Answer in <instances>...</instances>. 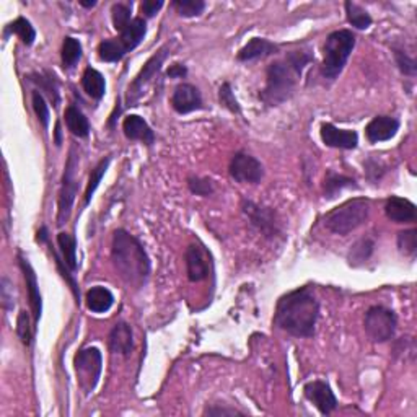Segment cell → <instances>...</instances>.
Here are the masks:
<instances>
[{"instance_id":"obj_1","label":"cell","mask_w":417,"mask_h":417,"mask_svg":"<svg viewBox=\"0 0 417 417\" xmlns=\"http://www.w3.org/2000/svg\"><path fill=\"white\" fill-rule=\"evenodd\" d=\"M320 318V303L310 287L292 290L280 297L275 308L274 323L295 338L315 336Z\"/></svg>"},{"instance_id":"obj_17","label":"cell","mask_w":417,"mask_h":417,"mask_svg":"<svg viewBox=\"0 0 417 417\" xmlns=\"http://www.w3.org/2000/svg\"><path fill=\"white\" fill-rule=\"evenodd\" d=\"M108 346L113 353L117 356L129 357L134 351V338H133V329L128 323L121 321L116 323L115 328L111 329L110 338H108Z\"/></svg>"},{"instance_id":"obj_32","label":"cell","mask_w":417,"mask_h":417,"mask_svg":"<svg viewBox=\"0 0 417 417\" xmlns=\"http://www.w3.org/2000/svg\"><path fill=\"white\" fill-rule=\"evenodd\" d=\"M8 30H10L12 33H15L18 38L23 41V44H26V46H31V44L35 43L36 31L33 28V25H31L26 18H23V17L17 18L15 21H12V23L8 25Z\"/></svg>"},{"instance_id":"obj_34","label":"cell","mask_w":417,"mask_h":417,"mask_svg":"<svg viewBox=\"0 0 417 417\" xmlns=\"http://www.w3.org/2000/svg\"><path fill=\"white\" fill-rule=\"evenodd\" d=\"M171 6H173V8H176V12L184 18L201 15L204 8H206V3H204L202 0H175Z\"/></svg>"},{"instance_id":"obj_3","label":"cell","mask_w":417,"mask_h":417,"mask_svg":"<svg viewBox=\"0 0 417 417\" xmlns=\"http://www.w3.org/2000/svg\"><path fill=\"white\" fill-rule=\"evenodd\" d=\"M311 61L313 57L307 51H290L284 61L273 62L266 72V87L261 93L262 101L269 106L287 101L295 90L303 69Z\"/></svg>"},{"instance_id":"obj_44","label":"cell","mask_w":417,"mask_h":417,"mask_svg":"<svg viewBox=\"0 0 417 417\" xmlns=\"http://www.w3.org/2000/svg\"><path fill=\"white\" fill-rule=\"evenodd\" d=\"M8 285H10V282H8V279L7 278H3L2 279V300H3V307L7 308V310H12L13 307H15V302H13V295L10 297L7 293V290H8Z\"/></svg>"},{"instance_id":"obj_7","label":"cell","mask_w":417,"mask_h":417,"mask_svg":"<svg viewBox=\"0 0 417 417\" xmlns=\"http://www.w3.org/2000/svg\"><path fill=\"white\" fill-rule=\"evenodd\" d=\"M75 371L79 383L85 393H92L99 382L103 370V357L99 349L87 347L75 356Z\"/></svg>"},{"instance_id":"obj_21","label":"cell","mask_w":417,"mask_h":417,"mask_svg":"<svg viewBox=\"0 0 417 417\" xmlns=\"http://www.w3.org/2000/svg\"><path fill=\"white\" fill-rule=\"evenodd\" d=\"M279 52L278 44L271 43L264 38H253L246 46H243L238 52V61L248 62V61H256V59H264L267 56H273V54Z\"/></svg>"},{"instance_id":"obj_13","label":"cell","mask_w":417,"mask_h":417,"mask_svg":"<svg viewBox=\"0 0 417 417\" xmlns=\"http://www.w3.org/2000/svg\"><path fill=\"white\" fill-rule=\"evenodd\" d=\"M171 106L178 115H188V113L202 110V95L194 85L181 84L171 95Z\"/></svg>"},{"instance_id":"obj_45","label":"cell","mask_w":417,"mask_h":417,"mask_svg":"<svg viewBox=\"0 0 417 417\" xmlns=\"http://www.w3.org/2000/svg\"><path fill=\"white\" fill-rule=\"evenodd\" d=\"M188 74V69H186L184 64H173L166 72V75L170 77V79H183Z\"/></svg>"},{"instance_id":"obj_31","label":"cell","mask_w":417,"mask_h":417,"mask_svg":"<svg viewBox=\"0 0 417 417\" xmlns=\"http://www.w3.org/2000/svg\"><path fill=\"white\" fill-rule=\"evenodd\" d=\"M81 59V44L79 39L67 36L64 39V46H62V64L64 69H74Z\"/></svg>"},{"instance_id":"obj_35","label":"cell","mask_w":417,"mask_h":417,"mask_svg":"<svg viewBox=\"0 0 417 417\" xmlns=\"http://www.w3.org/2000/svg\"><path fill=\"white\" fill-rule=\"evenodd\" d=\"M17 334L18 338L21 339V342L25 346H31V341H33V326H31V320H30V313L21 310L18 313L17 318Z\"/></svg>"},{"instance_id":"obj_41","label":"cell","mask_w":417,"mask_h":417,"mask_svg":"<svg viewBox=\"0 0 417 417\" xmlns=\"http://www.w3.org/2000/svg\"><path fill=\"white\" fill-rule=\"evenodd\" d=\"M188 186L191 189V193L197 194V196H211L214 193V186H212L211 180L206 178H189L188 180Z\"/></svg>"},{"instance_id":"obj_33","label":"cell","mask_w":417,"mask_h":417,"mask_svg":"<svg viewBox=\"0 0 417 417\" xmlns=\"http://www.w3.org/2000/svg\"><path fill=\"white\" fill-rule=\"evenodd\" d=\"M398 248L403 255L407 258H414L417 253V232L416 229L405 230L398 233Z\"/></svg>"},{"instance_id":"obj_24","label":"cell","mask_w":417,"mask_h":417,"mask_svg":"<svg viewBox=\"0 0 417 417\" xmlns=\"http://www.w3.org/2000/svg\"><path fill=\"white\" fill-rule=\"evenodd\" d=\"M81 87H84L85 93L93 99H101L104 93H106V81H104V77L99 74L97 69H92V67H87L84 75H81Z\"/></svg>"},{"instance_id":"obj_14","label":"cell","mask_w":417,"mask_h":417,"mask_svg":"<svg viewBox=\"0 0 417 417\" xmlns=\"http://www.w3.org/2000/svg\"><path fill=\"white\" fill-rule=\"evenodd\" d=\"M321 140L324 145L334 148H342V151H352L359 144V135L356 130L347 129H338L333 124H323L321 126Z\"/></svg>"},{"instance_id":"obj_18","label":"cell","mask_w":417,"mask_h":417,"mask_svg":"<svg viewBox=\"0 0 417 417\" xmlns=\"http://www.w3.org/2000/svg\"><path fill=\"white\" fill-rule=\"evenodd\" d=\"M18 261H20V267H21V271H23V275H25V282H26V289H28L30 305H31V311H33L35 323H38L41 318V313H43V300H41L38 278H36L33 267H31L28 260H25V258L20 255L18 256Z\"/></svg>"},{"instance_id":"obj_30","label":"cell","mask_w":417,"mask_h":417,"mask_svg":"<svg viewBox=\"0 0 417 417\" xmlns=\"http://www.w3.org/2000/svg\"><path fill=\"white\" fill-rule=\"evenodd\" d=\"M110 163H111V157L103 158V160L99 162L98 165L95 166V168L92 170V173H90V180H88L87 189H85V197H84L85 206H87V204L90 201H92L93 194H95V191H97V188L99 186V183H101L103 176H104V173H106V170H108V166H110Z\"/></svg>"},{"instance_id":"obj_15","label":"cell","mask_w":417,"mask_h":417,"mask_svg":"<svg viewBox=\"0 0 417 417\" xmlns=\"http://www.w3.org/2000/svg\"><path fill=\"white\" fill-rule=\"evenodd\" d=\"M400 130V121L391 116H377L374 117L365 128V135L369 142L377 144L393 139Z\"/></svg>"},{"instance_id":"obj_16","label":"cell","mask_w":417,"mask_h":417,"mask_svg":"<svg viewBox=\"0 0 417 417\" xmlns=\"http://www.w3.org/2000/svg\"><path fill=\"white\" fill-rule=\"evenodd\" d=\"M186 261V273H188V279L191 282H201L208 275V262L206 258V253L197 244H189L188 249L184 253Z\"/></svg>"},{"instance_id":"obj_23","label":"cell","mask_w":417,"mask_h":417,"mask_svg":"<svg viewBox=\"0 0 417 417\" xmlns=\"http://www.w3.org/2000/svg\"><path fill=\"white\" fill-rule=\"evenodd\" d=\"M85 303H87V308L90 311L106 313L113 307V303H115V297H113V293L106 287L97 285V287H92L87 292Z\"/></svg>"},{"instance_id":"obj_10","label":"cell","mask_w":417,"mask_h":417,"mask_svg":"<svg viewBox=\"0 0 417 417\" xmlns=\"http://www.w3.org/2000/svg\"><path fill=\"white\" fill-rule=\"evenodd\" d=\"M230 176L238 183H260L264 176V166L258 158L248 155L244 152L235 153L229 166Z\"/></svg>"},{"instance_id":"obj_43","label":"cell","mask_w":417,"mask_h":417,"mask_svg":"<svg viewBox=\"0 0 417 417\" xmlns=\"http://www.w3.org/2000/svg\"><path fill=\"white\" fill-rule=\"evenodd\" d=\"M243 412L237 409H226V407H207L204 416H242Z\"/></svg>"},{"instance_id":"obj_46","label":"cell","mask_w":417,"mask_h":417,"mask_svg":"<svg viewBox=\"0 0 417 417\" xmlns=\"http://www.w3.org/2000/svg\"><path fill=\"white\" fill-rule=\"evenodd\" d=\"M56 144L61 145V122L56 124Z\"/></svg>"},{"instance_id":"obj_22","label":"cell","mask_w":417,"mask_h":417,"mask_svg":"<svg viewBox=\"0 0 417 417\" xmlns=\"http://www.w3.org/2000/svg\"><path fill=\"white\" fill-rule=\"evenodd\" d=\"M145 35H147V23H145L142 17H135L133 18V21L126 26V30L121 31V36L117 39L121 41L126 52H130L142 43Z\"/></svg>"},{"instance_id":"obj_29","label":"cell","mask_w":417,"mask_h":417,"mask_svg":"<svg viewBox=\"0 0 417 417\" xmlns=\"http://www.w3.org/2000/svg\"><path fill=\"white\" fill-rule=\"evenodd\" d=\"M344 8H346L347 21L352 26H356L357 30L370 28L371 17H370V13L365 10V8H362L360 6H357V3H353V2H346L344 3Z\"/></svg>"},{"instance_id":"obj_20","label":"cell","mask_w":417,"mask_h":417,"mask_svg":"<svg viewBox=\"0 0 417 417\" xmlns=\"http://www.w3.org/2000/svg\"><path fill=\"white\" fill-rule=\"evenodd\" d=\"M122 130L129 140H140L145 145H152L155 142V134L151 126L145 122L144 117L137 115H129L122 122Z\"/></svg>"},{"instance_id":"obj_42","label":"cell","mask_w":417,"mask_h":417,"mask_svg":"<svg viewBox=\"0 0 417 417\" xmlns=\"http://www.w3.org/2000/svg\"><path fill=\"white\" fill-rule=\"evenodd\" d=\"M162 7H163L162 0H145V2L140 3V12H142L147 18H152L157 15Z\"/></svg>"},{"instance_id":"obj_47","label":"cell","mask_w":417,"mask_h":417,"mask_svg":"<svg viewBox=\"0 0 417 417\" xmlns=\"http://www.w3.org/2000/svg\"><path fill=\"white\" fill-rule=\"evenodd\" d=\"M80 6L85 7V8H92V7L97 6V2H95V0H92V2H84V0H81Z\"/></svg>"},{"instance_id":"obj_25","label":"cell","mask_w":417,"mask_h":417,"mask_svg":"<svg viewBox=\"0 0 417 417\" xmlns=\"http://www.w3.org/2000/svg\"><path fill=\"white\" fill-rule=\"evenodd\" d=\"M66 124L67 128L75 137H88L90 134V122L87 119V116L81 113L79 108L75 106H69L66 110Z\"/></svg>"},{"instance_id":"obj_26","label":"cell","mask_w":417,"mask_h":417,"mask_svg":"<svg viewBox=\"0 0 417 417\" xmlns=\"http://www.w3.org/2000/svg\"><path fill=\"white\" fill-rule=\"evenodd\" d=\"M344 188H357L356 180L351 178V176L334 173V171H328V173H326L323 184L326 199H334L338 196V193H341Z\"/></svg>"},{"instance_id":"obj_6","label":"cell","mask_w":417,"mask_h":417,"mask_svg":"<svg viewBox=\"0 0 417 417\" xmlns=\"http://www.w3.org/2000/svg\"><path fill=\"white\" fill-rule=\"evenodd\" d=\"M364 326L367 334L374 342H388L394 338L398 326L396 313L385 307H371L365 313Z\"/></svg>"},{"instance_id":"obj_4","label":"cell","mask_w":417,"mask_h":417,"mask_svg":"<svg viewBox=\"0 0 417 417\" xmlns=\"http://www.w3.org/2000/svg\"><path fill=\"white\" fill-rule=\"evenodd\" d=\"M353 48H356V35L352 31L338 30L328 36L323 46V64H321V74L324 79H338Z\"/></svg>"},{"instance_id":"obj_39","label":"cell","mask_w":417,"mask_h":417,"mask_svg":"<svg viewBox=\"0 0 417 417\" xmlns=\"http://www.w3.org/2000/svg\"><path fill=\"white\" fill-rule=\"evenodd\" d=\"M394 59H396V64L400 67V70L405 75L414 77L417 72V64L416 61L411 56H407L406 52L400 51V49H394Z\"/></svg>"},{"instance_id":"obj_28","label":"cell","mask_w":417,"mask_h":417,"mask_svg":"<svg viewBox=\"0 0 417 417\" xmlns=\"http://www.w3.org/2000/svg\"><path fill=\"white\" fill-rule=\"evenodd\" d=\"M126 54L128 52L117 38L104 39L98 46V57L103 62H119Z\"/></svg>"},{"instance_id":"obj_40","label":"cell","mask_w":417,"mask_h":417,"mask_svg":"<svg viewBox=\"0 0 417 417\" xmlns=\"http://www.w3.org/2000/svg\"><path fill=\"white\" fill-rule=\"evenodd\" d=\"M219 99H220V103L226 108V110H230L232 113H237V115L240 111H242V110H240V104L237 101V98H235L230 84L222 85L220 90H219Z\"/></svg>"},{"instance_id":"obj_11","label":"cell","mask_w":417,"mask_h":417,"mask_svg":"<svg viewBox=\"0 0 417 417\" xmlns=\"http://www.w3.org/2000/svg\"><path fill=\"white\" fill-rule=\"evenodd\" d=\"M303 393H305L307 400L323 416H329L338 407V398L334 396L333 389H331L328 383L321 382V380L307 383Z\"/></svg>"},{"instance_id":"obj_19","label":"cell","mask_w":417,"mask_h":417,"mask_svg":"<svg viewBox=\"0 0 417 417\" xmlns=\"http://www.w3.org/2000/svg\"><path fill=\"white\" fill-rule=\"evenodd\" d=\"M385 214L394 224H409L416 220V206L403 197H389L385 204Z\"/></svg>"},{"instance_id":"obj_2","label":"cell","mask_w":417,"mask_h":417,"mask_svg":"<svg viewBox=\"0 0 417 417\" xmlns=\"http://www.w3.org/2000/svg\"><path fill=\"white\" fill-rule=\"evenodd\" d=\"M111 260L116 273L129 287H142L151 275V260L137 238L126 230H116L113 235Z\"/></svg>"},{"instance_id":"obj_38","label":"cell","mask_w":417,"mask_h":417,"mask_svg":"<svg viewBox=\"0 0 417 417\" xmlns=\"http://www.w3.org/2000/svg\"><path fill=\"white\" fill-rule=\"evenodd\" d=\"M33 108H35V113H36V116H38L39 122L43 124V128L48 129L49 106H48L46 99H44V97L39 92H33Z\"/></svg>"},{"instance_id":"obj_36","label":"cell","mask_w":417,"mask_h":417,"mask_svg":"<svg viewBox=\"0 0 417 417\" xmlns=\"http://www.w3.org/2000/svg\"><path fill=\"white\" fill-rule=\"evenodd\" d=\"M111 18H113V25L115 28L119 31H124L126 26H128L130 21V6H126V3H115L111 8Z\"/></svg>"},{"instance_id":"obj_12","label":"cell","mask_w":417,"mask_h":417,"mask_svg":"<svg viewBox=\"0 0 417 417\" xmlns=\"http://www.w3.org/2000/svg\"><path fill=\"white\" fill-rule=\"evenodd\" d=\"M243 212L251 220V225H255L266 237H275L279 233V222L271 208L258 206L251 201H243Z\"/></svg>"},{"instance_id":"obj_9","label":"cell","mask_w":417,"mask_h":417,"mask_svg":"<svg viewBox=\"0 0 417 417\" xmlns=\"http://www.w3.org/2000/svg\"><path fill=\"white\" fill-rule=\"evenodd\" d=\"M168 51H170V46H163L157 54H153V56L145 62L142 70L139 72L133 84L129 85L128 104H130V106H134V103L142 97L145 87H147V85L155 79L158 72H160L163 62H165L166 56H168Z\"/></svg>"},{"instance_id":"obj_27","label":"cell","mask_w":417,"mask_h":417,"mask_svg":"<svg viewBox=\"0 0 417 417\" xmlns=\"http://www.w3.org/2000/svg\"><path fill=\"white\" fill-rule=\"evenodd\" d=\"M57 244L62 253V260H64L66 266H69L70 271H75L79 264H77V240L74 235L61 232L57 235Z\"/></svg>"},{"instance_id":"obj_5","label":"cell","mask_w":417,"mask_h":417,"mask_svg":"<svg viewBox=\"0 0 417 417\" xmlns=\"http://www.w3.org/2000/svg\"><path fill=\"white\" fill-rule=\"evenodd\" d=\"M370 208L371 204L369 199H351V201L341 204V206L326 214L324 226L329 232L346 237V235L365 224L370 215Z\"/></svg>"},{"instance_id":"obj_37","label":"cell","mask_w":417,"mask_h":417,"mask_svg":"<svg viewBox=\"0 0 417 417\" xmlns=\"http://www.w3.org/2000/svg\"><path fill=\"white\" fill-rule=\"evenodd\" d=\"M374 242L370 240H360L359 243H356L349 253V260H351L352 264H360V262L367 261L374 251Z\"/></svg>"},{"instance_id":"obj_8","label":"cell","mask_w":417,"mask_h":417,"mask_svg":"<svg viewBox=\"0 0 417 417\" xmlns=\"http://www.w3.org/2000/svg\"><path fill=\"white\" fill-rule=\"evenodd\" d=\"M80 158L75 153V147L70 148L69 160L66 163L64 178H62V188L59 193V212H57V225H64L69 220L72 204L75 201L77 189H79V183H77L75 173L79 168Z\"/></svg>"}]
</instances>
